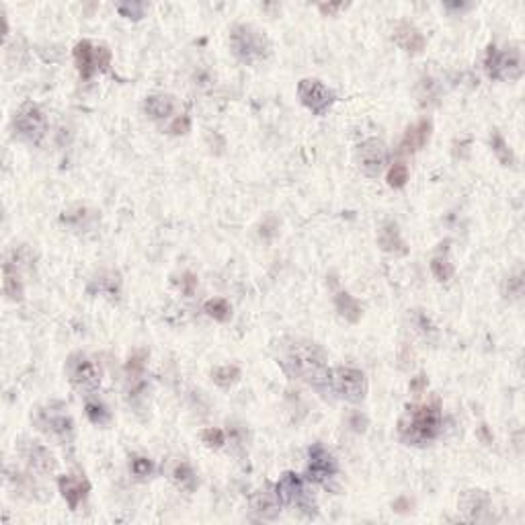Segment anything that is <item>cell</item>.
Masks as SVG:
<instances>
[{"mask_svg": "<svg viewBox=\"0 0 525 525\" xmlns=\"http://www.w3.org/2000/svg\"><path fill=\"white\" fill-rule=\"evenodd\" d=\"M279 365L290 374L291 378L304 381L318 392H325V388H330V367L326 363L325 351L312 341L304 339H290L283 341L279 347Z\"/></svg>", "mask_w": 525, "mask_h": 525, "instance_id": "cell-1", "label": "cell"}, {"mask_svg": "<svg viewBox=\"0 0 525 525\" xmlns=\"http://www.w3.org/2000/svg\"><path fill=\"white\" fill-rule=\"evenodd\" d=\"M439 431H441V408L437 402L408 406L399 423L402 441L413 445H425L433 441Z\"/></svg>", "mask_w": 525, "mask_h": 525, "instance_id": "cell-2", "label": "cell"}, {"mask_svg": "<svg viewBox=\"0 0 525 525\" xmlns=\"http://www.w3.org/2000/svg\"><path fill=\"white\" fill-rule=\"evenodd\" d=\"M230 43L234 54L249 64L265 60L271 52V43L267 36L253 25H236L230 33Z\"/></svg>", "mask_w": 525, "mask_h": 525, "instance_id": "cell-3", "label": "cell"}, {"mask_svg": "<svg viewBox=\"0 0 525 525\" xmlns=\"http://www.w3.org/2000/svg\"><path fill=\"white\" fill-rule=\"evenodd\" d=\"M485 68L494 80H515L524 72V58L517 48L497 50L494 45H490L485 58Z\"/></svg>", "mask_w": 525, "mask_h": 525, "instance_id": "cell-4", "label": "cell"}, {"mask_svg": "<svg viewBox=\"0 0 525 525\" xmlns=\"http://www.w3.org/2000/svg\"><path fill=\"white\" fill-rule=\"evenodd\" d=\"M330 388L347 402H362L367 394V381L362 369L343 365L330 372Z\"/></svg>", "mask_w": 525, "mask_h": 525, "instance_id": "cell-5", "label": "cell"}, {"mask_svg": "<svg viewBox=\"0 0 525 525\" xmlns=\"http://www.w3.org/2000/svg\"><path fill=\"white\" fill-rule=\"evenodd\" d=\"M13 127L17 131L18 138L27 140V142H39L45 136L48 129V117L36 103H23L18 111L15 113L13 119Z\"/></svg>", "mask_w": 525, "mask_h": 525, "instance_id": "cell-6", "label": "cell"}, {"mask_svg": "<svg viewBox=\"0 0 525 525\" xmlns=\"http://www.w3.org/2000/svg\"><path fill=\"white\" fill-rule=\"evenodd\" d=\"M74 62L80 76L89 80L97 70H107L111 52L105 45H92L89 39H82L74 45Z\"/></svg>", "mask_w": 525, "mask_h": 525, "instance_id": "cell-7", "label": "cell"}, {"mask_svg": "<svg viewBox=\"0 0 525 525\" xmlns=\"http://www.w3.org/2000/svg\"><path fill=\"white\" fill-rule=\"evenodd\" d=\"M66 374H68V380L72 386H76L78 390H87L92 392L99 388L101 384V372L97 367V363L92 362L87 353H72L66 362Z\"/></svg>", "mask_w": 525, "mask_h": 525, "instance_id": "cell-8", "label": "cell"}, {"mask_svg": "<svg viewBox=\"0 0 525 525\" xmlns=\"http://www.w3.org/2000/svg\"><path fill=\"white\" fill-rule=\"evenodd\" d=\"M298 97L304 107H308L314 115H325L335 103V92L320 82L318 78H304L298 85Z\"/></svg>", "mask_w": 525, "mask_h": 525, "instance_id": "cell-9", "label": "cell"}, {"mask_svg": "<svg viewBox=\"0 0 525 525\" xmlns=\"http://www.w3.org/2000/svg\"><path fill=\"white\" fill-rule=\"evenodd\" d=\"M36 423L39 425V429L43 433L52 435V437L60 439V441H68L74 433V423L70 415L54 411L52 406L50 408H41L37 413Z\"/></svg>", "mask_w": 525, "mask_h": 525, "instance_id": "cell-10", "label": "cell"}, {"mask_svg": "<svg viewBox=\"0 0 525 525\" xmlns=\"http://www.w3.org/2000/svg\"><path fill=\"white\" fill-rule=\"evenodd\" d=\"M386 164V146L378 138H369L359 146V166L363 175L367 177H380Z\"/></svg>", "mask_w": 525, "mask_h": 525, "instance_id": "cell-11", "label": "cell"}, {"mask_svg": "<svg viewBox=\"0 0 525 525\" xmlns=\"http://www.w3.org/2000/svg\"><path fill=\"white\" fill-rule=\"evenodd\" d=\"M308 480L312 482H325L330 476L337 474V462L332 453L326 452L320 443H314L308 450Z\"/></svg>", "mask_w": 525, "mask_h": 525, "instance_id": "cell-12", "label": "cell"}, {"mask_svg": "<svg viewBox=\"0 0 525 525\" xmlns=\"http://www.w3.org/2000/svg\"><path fill=\"white\" fill-rule=\"evenodd\" d=\"M21 455H23V460L29 464V468L39 472V474H50V472H54L55 466H58L54 453L50 452L45 445L37 443V441H25V443L21 445Z\"/></svg>", "mask_w": 525, "mask_h": 525, "instance_id": "cell-13", "label": "cell"}, {"mask_svg": "<svg viewBox=\"0 0 525 525\" xmlns=\"http://www.w3.org/2000/svg\"><path fill=\"white\" fill-rule=\"evenodd\" d=\"M275 492L279 497V501L283 505H304V499H306V489H304V480L293 474V472H286L277 487H275Z\"/></svg>", "mask_w": 525, "mask_h": 525, "instance_id": "cell-14", "label": "cell"}, {"mask_svg": "<svg viewBox=\"0 0 525 525\" xmlns=\"http://www.w3.org/2000/svg\"><path fill=\"white\" fill-rule=\"evenodd\" d=\"M431 131H433V124H431L429 117L418 119L415 126H411L406 129L400 148H402L404 152H417L421 148H425L427 142L431 140Z\"/></svg>", "mask_w": 525, "mask_h": 525, "instance_id": "cell-15", "label": "cell"}, {"mask_svg": "<svg viewBox=\"0 0 525 525\" xmlns=\"http://www.w3.org/2000/svg\"><path fill=\"white\" fill-rule=\"evenodd\" d=\"M58 487L62 497L66 499V503L70 505V509H78L80 501L87 497V492L91 490V485L87 482V478H76V476H60L58 480Z\"/></svg>", "mask_w": 525, "mask_h": 525, "instance_id": "cell-16", "label": "cell"}, {"mask_svg": "<svg viewBox=\"0 0 525 525\" xmlns=\"http://www.w3.org/2000/svg\"><path fill=\"white\" fill-rule=\"evenodd\" d=\"M394 39L402 50H406L411 54H418L425 50V37L413 23H406V21L399 23L394 29Z\"/></svg>", "mask_w": 525, "mask_h": 525, "instance_id": "cell-17", "label": "cell"}, {"mask_svg": "<svg viewBox=\"0 0 525 525\" xmlns=\"http://www.w3.org/2000/svg\"><path fill=\"white\" fill-rule=\"evenodd\" d=\"M251 509L263 519H275L279 515V511H281V501H279L277 492L259 490V492H254L253 499H251Z\"/></svg>", "mask_w": 525, "mask_h": 525, "instance_id": "cell-18", "label": "cell"}, {"mask_svg": "<svg viewBox=\"0 0 525 525\" xmlns=\"http://www.w3.org/2000/svg\"><path fill=\"white\" fill-rule=\"evenodd\" d=\"M380 247L386 251V253L392 254L408 253V249H406V244H404V240H402V236H400L399 224H396V222H386V224L381 226Z\"/></svg>", "mask_w": 525, "mask_h": 525, "instance_id": "cell-19", "label": "cell"}, {"mask_svg": "<svg viewBox=\"0 0 525 525\" xmlns=\"http://www.w3.org/2000/svg\"><path fill=\"white\" fill-rule=\"evenodd\" d=\"M460 507H462V511L466 513V517H468L470 521H478V519H482L480 513L489 509V499H487V494H482L480 490H468V492L462 497Z\"/></svg>", "mask_w": 525, "mask_h": 525, "instance_id": "cell-20", "label": "cell"}, {"mask_svg": "<svg viewBox=\"0 0 525 525\" xmlns=\"http://www.w3.org/2000/svg\"><path fill=\"white\" fill-rule=\"evenodd\" d=\"M144 109L152 119H166L175 111V99L171 94H152L146 99Z\"/></svg>", "mask_w": 525, "mask_h": 525, "instance_id": "cell-21", "label": "cell"}, {"mask_svg": "<svg viewBox=\"0 0 525 525\" xmlns=\"http://www.w3.org/2000/svg\"><path fill=\"white\" fill-rule=\"evenodd\" d=\"M335 306H337V312L343 316L345 320H349V323H359V318H362V306H359V302H357L349 291H339V293H337Z\"/></svg>", "mask_w": 525, "mask_h": 525, "instance_id": "cell-22", "label": "cell"}, {"mask_svg": "<svg viewBox=\"0 0 525 525\" xmlns=\"http://www.w3.org/2000/svg\"><path fill=\"white\" fill-rule=\"evenodd\" d=\"M2 288H4V296L13 302H21L23 300V281L17 275V269H13L11 263H4V279H2Z\"/></svg>", "mask_w": 525, "mask_h": 525, "instance_id": "cell-23", "label": "cell"}, {"mask_svg": "<svg viewBox=\"0 0 525 525\" xmlns=\"http://www.w3.org/2000/svg\"><path fill=\"white\" fill-rule=\"evenodd\" d=\"M490 146H492V152L497 154V158L501 161V164H505V166H513V164H515V156H513L511 148H509V144L505 142V138H503L497 129H494L492 136H490Z\"/></svg>", "mask_w": 525, "mask_h": 525, "instance_id": "cell-24", "label": "cell"}, {"mask_svg": "<svg viewBox=\"0 0 525 525\" xmlns=\"http://www.w3.org/2000/svg\"><path fill=\"white\" fill-rule=\"evenodd\" d=\"M205 312L207 316H212L217 323H226L230 316H232V306L224 300V298H214V300H207L205 302Z\"/></svg>", "mask_w": 525, "mask_h": 525, "instance_id": "cell-25", "label": "cell"}, {"mask_svg": "<svg viewBox=\"0 0 525 525\" xmlns=\"http://www.w3.org/2000/svg\"><path fill=\"white\" fill-rule=\"evenodd\" d=\"M85 411H87V417L91 421L92 425H99V427H103V425H107L109 421H111V413H109V408L101 402V400L92 399L87 402V406H85Z\"/></svg>", "mask_w": 525, "mask_h": 525, "instance_id": "cell-26", "label": "cell"}, {"mask_svg": "<svg viewBox=\"0 0 525 525\" xmlns=\"http://www.w3.org/2000/svg\"><path fill=\"white\" fill-rule=\"evenodd\" d=\"M238 378H240V369L236 365H222L212 372V380L222 388H230L232 384L238 381Z\"/></svg>", "mask_w": 525, "mask_h": 525, "instance_id": "cell-27", "label": "cell"}, {"mask_svg": "<svg viewBox=\"0 0 525 525\" xmlns=\"http://www.w3.org/2000/svg\"><path fill=\"white\" fill-rule=\"evenodd\" d=\"M173 480L181 487V489H187V490H193L195 489V485H197V478H195V472L191 470V466L189 464H177L175 466V470H173Z\"/></svg>", "mask_w": 525, "mask_h": 525, "instance_id": "cell-28", "label": "cell"}, {"mask_svg": "<svg viewBox=\"0 0 525 525\" xmlns=\"http://www.w3.org/2000/svg\"><path fill=\"white\" fill-rule=\"evenodd\" d=\"M431 273H433L437 281H450L453 277V265L450 263L448 256L437 254V256L431 259Z\"/></svg>", "mask_w": 525, "mask_h": 525, "instance_id": "cell-29", "label": "cell"}, {"mask_svg": "<svg viewBox=\"0 0 525 525\" xmlns=\"http://www.w3.org/2000/svg\"><path fill=\"white\" fill-rule=\"evenodd\" d=\"M408 181V166L404 163H396L388 171V185L394 189H402Z\"/></svg>", "mask_w": 525, "mask_h": 525, "instance_id": "cell-30", "label": "cell"}, {"mask_svg": "<svg viewBox=\"0 0 525 525\" xmlns=\"http://www.w3.org/2000/svg\"><path fill=\"white\" fill-rule=\"evenodd\" d=\"M146 9H148V4H144V2H119L117 4L119 15L126 18H142Z\"/></svg>", "mask_w": 525, "mask_h": 525, "instance_id": "cell-31", "label": "cell"}, {"mask_svg": "<svg viewBox=\"0 0 525 525\" xmlns=\"http://www.w3.org/2000/svg\"><path fill=\"white\" fill-rule=\"evenodd\" d=\"M201 441L207 445V448H222L224 443H226V435L222 429H216V427H212V429H205V431H201Z\"/></svg>", "mask_w": 525, "mask_h": 525, "instance_id": "cell-32", "label": "cell"}, {"mask_svg": "<svg viewBox=\"0 0 525 525\" xmlns=\"http://www.w3.org/2000/svg\"><path fill=\"white\" fill-rule=\"evenodd\" d=\"M154 470V464H152V460H148V458H134L131 460V472L138 476V478H146V476H150Z\"/></svg>", "mask_w": 525, "mask_h": 525, "instance_id": "cell-33", "label": "cell"}, {"mask_svg": "<svg viewBox=\"0 0 525 525\" xmlns=\"http://www.w3.org/2000/svg\"><path fill=\"white\" fill-rule=\"evenodd\" d=\"M521 293H524V279L517 273L515 277H509L507 281H505V296L507 298H519Z\"/></svg>", "mask_w": 525, "mask_h": 525, "instance_id": "cell-34", "label": "cell"}, {"mask_svg": "<svg viewBox=\"0 0 525 525\" xmlns=\"http://www.w3.org/2000/svg\"><path fill=\"white\" fill-rule=\"evenodd\" d=\"M189 127H191L189 115H181V117H177V119L168 126V131L175 134V136H181V134H187V131H189Z\"/></svg>", "mask_w": 525, "mask_h": 525, "instance_id": "cell-35", "label": "cell"}, {"mask_svg": "<svg viewBox=\"0 0 525 525\" xmlns=\"http://www.w3.org/2000/svg\"><path fill=\"white\" fill-rule=\"evenodd\" d=\"M349 425H351L357 433H363V431H365V427H367V417L355 411V413H351V415H349Z\"/></svg>", "mask_w": 525, "mask_h": 525, "instance_id": "cell-36", "label": "cell"}, {"mask_svg": "<svg viewBox=\"0 0 525 525\" xmlns=\"http://www.w3.org/2000/svg\"><path fill=\"white\" fill-rule=\"evenodd\" d=\"M183 291L187 293V296H193V291L197 288V277L193 275V273H185V277H183Z\"/></svg>", "mask_w": 525, "mask_h": 525, "instance_id": "cell-37", "label": "cell"}, {"mask_svg": "<svg viewBox=\"0 0 525 525\" xmlns=\"http://www.w3.org/2000/svg\"><path fill=\"white\" fill-rule=\"evenodd\" d=\"M425 388H427V378H425V376H417L415 380L411 381V390L417 392V394L418 392H423Z\"/></svg>", "mask_w": 525, "mask_h": 525, "instance_id": "cell-38", "label": "cell"}, {"mask_svg": "<svg viewBox=\"0 0 525 525\" xmlns=\"http://www.w3.org/2000/svg\"><path fill=\"white\" fill-rule=\"evenodd\" d=\"M341 9H345V4H320V11L323 13H337Z\"/></svg>", "mask_w": 525, "mask_h": 525, "instance_id": "cell-39", "label": "cell"}, {"mask_svg": "<svg viewBox=\"0 0 525 525\" xmlns=\"http://www.w3.org/2000/svg\"><path fill=\"white\" fill-rule=\"evenodd\" d=\"M445 9L448 11H453V9L455 11H464V9H470V4H464V2H460V4L458 2H445Z\"/></svg>", "mask_w": 525, "mask_h": 525, "instance_id": "cell-40", "label": "cell"}]
</instances>
